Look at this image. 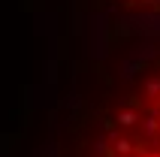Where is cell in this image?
I'll use <instances>...</instances> for the list:
<instances>
[{
  "label": "cell",
  "mask_w": 160,
  "mask_h": 157,
  "mask_svg": "<svg viewBox=\"0 0 160 157\" xmlns=\"http://www.w3.org/2000/svg\"><path fill=\"white\" fill-rule=\"evenodd\" d=\"M15 157H160V18L72 24Z\"/></svg>",
  "instance_id": "6da1fadb"
},
{
  "label": "cell",
  "mask_w": 160,
  "mask_h": 157,
  "mask_svg": "<svg viewBox=\"0 0 160 157\" xmlns=\"http://www.w3.org/2000/svg\"><path fill=\"white\" fill-rule=\"evenodd\" d=\"M160 18V0H72V24Z\"/></svg>",
  "instance_id": "7a4b0ae2"
}]
</instances>
